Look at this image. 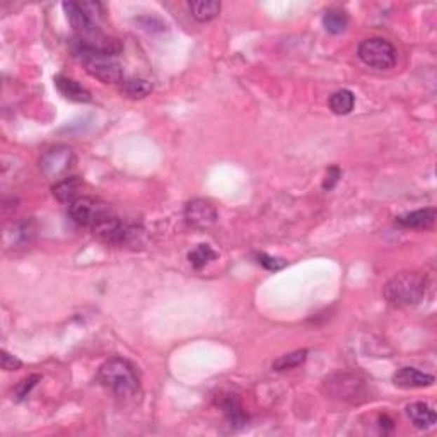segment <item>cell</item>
Returning <instances> with one entry per match:
<instances>
[{
    "label": "cell",
    "mask_w": 437,
    "mask_h": 437,
    "mask_svg": "<svg viewBox=\"0 0 437 437\" xmlns=\"http://www.w3.org/2000/svg\"><path fill=\"white\" fill-rule=\"evenodd\" d=\"M98 381L109 395L128 403L140 395V381L135 368L127 359L112 357L98 371Z\"/></svg>",
    "instance_id": "obj_1"
},
{
    "label": "cell",
    "mask_w": 437,
    "mask_h": 437,
    "mask_svg": "<svg viewBox=\"0 0 437 437\" xmlns=\"http://www.w3.org/2000/svg\"><path fill=\"white\" fill-rule=\"evenodd\" d=\"M429 289L427 277L419 271H401L386 282L383 296L395 308H410L424 301Z\"/></svg>",
    "instance_id": "obj_2"
},
{
    "label": "cell",
    "mask_w": 437,
    "mask_h": 437,
    "mask_svg": "<svg viewBox=\"0 0 437 437\" xmlns=\"http://www.w3.org/2000/svg\"><path fill=\"white\" fill-rule=\"evenodd\" d=\"M74 52H76L79 60L84 64L89 76L98 79L103 84H120V82H123V69L112 55L94 52V50L82 46L81 43H77Z\"/></svg>",
    "instance_id": "obj_3"
},
{
    "label": "cell",
    "mask_w": 437,
    "mask_h": 437,
    "mask_svg": "<svg viewBox=\"0 0 437 437\" xmlns=\"http://www.w3.org/2000/svg\"><path fill=\"white\" fill-rule=\"evenodd\" d=\"M323 388H325L326 395L345 401V403L357 405L368 398L365 381L361 379L356 374H333V376L326 377Z\"/></svg>",
    "instance_id": "obj_4"
},
{
    "label": "cell",
    "mask_w": 437,
    "mask_h": 437,
    "mask_svg": "<svg viewBox=\"0 0 437 437\" xmlns=\"http://www.w3.org/2000/svg\"><path fill=\"white\" fill-rule=\"evenodd\" d=\"M69 215L79 226L96 229L112 217V208L100 199L79 196L72 203H69Z\"/></svg>",
    "instance_id": "obj_5"
},
{
    "label": "cell",
    "mask_w": 437,
    "mask_h": 437,
    "mask_svg": "<svg viewBox=\"0 0 437 437\" xmlns=\"http://www.w3.org/2000/svg\"><path fill=\"white\" fill-rule=\"evenodd\" d=\"M359 58L368 67L377 70H389L396 64V50L388 39L368 38L359 45Z\"/></svg>",
    "instance_id": "obj_6"
},
{
    "label": "cell",
    "mask_w": 437,
    "mask_h": 437,
    "mask_svg": "<svg viewBox=\"0 0 437 437\" xmlns=\"http://www.w3.org/2000/svg\"><path fill=\"white\" fill-rule=\"evenodd\" d=\"M76 156L70 147L65 145H58V147L50 149L39 159V169H41L43 175L48 180L60 181L65 178V175L69 173V169L72 168Z\"/></svg>",
    "instance_id": "obj_7"
},
{
    "label": "cell",
    "mask_w": 437,
    "mask_h": 437,
    "mask_svg": "<svg viewBox=\"0 0 437 437\" xmlns=\"http://www.w3.org/2000/svg\"><path fill=\"white\" fill-rule=\"evenodd\" d=\"M217 208L212 206L208 200L193 199L184 207V220L193 229H210L217 222Z\"/></svg>",
    "instance_id": "obj_8"
},
{
    "label": "cell",
    "mask_w": 437,
    "mask_h": 437,
    "mask_svg": "<svg viewBox=\"0 0 437 437\" xmlns=\"http://www.w3.org/2000/svg\"><path fill=\"white\" fill-rule=\"evenodd\" d=\"M94 234H96L101 241L108 243V245L123 246L128 245V243L135 238L137 231L112 215L106 222H103L101 226H98L96 229H94Z\"/></svg>",
    "instance_id": "obj_9"
},
{
    "label": "cell",
    "mask_w": 437,
    "mask_h": 437,
    "mask_svg": "<svg viewBox=\"0 0 437 437\" xmlns=\"http://www.w3.org/2000/svg\"><path fill=\"white\" fill-rule=\"evenodd\" d=\"M436 377L432 374L419 371L417 368H401L393 374V384L401 389L429 388L434 384Z\"/></svg>",
    "instance_id": "obj_10"
},
{
    "label": "cell",
    "mask_w": 437,
    "mask_h": 437,
    "mask_svg": "<svg viewBox=\"0 0 437 437\" xmlns=\"http://www.w3.org/2000/svg\"><path fill=\"white\" fill-rule=\"evenodd\" d=\"M437 210L436 208H420V210L408 212V214L398 215L395 222L401 227H412V229H431L436 224Z\"/></svg>",
    "instance_id": "obj_11"
},
{
    "label": "cell",
    "mask_w": 437,
    "mask_h": 437,
    "mask_svg": "<svg viewBox=\"0 0 437 437\" xmlns=\"http://www.w3.org/2000/svg\"><path fill=\"white\" fill-rule=\"evenodd\" d=\"M55 86L60 90L62 96L67 98L69 101H74V103H90L93 101V96H90L89 90L81 82H77L76 79L57 76L55 77Z\"/></svg>",
    "instance_id": "obj_12"
},
{
    "label": "cell",
    "mask_w": 437,
    "mask_h": 437,
    "mask_svg": "<svg viewBox=\"0 0 437 437\" xmlns=\"http://www.w3.org/2000/svg\"><path fill=\"white\" fill-rule=\"evenodd\" d=\"M407 417L417 429H420V431H427V429L434 427V424L437 422L436 412L432 410L427 403H422V401L408 405Z\"/></svg>",
    "instance_id": "obj_13"
},
{
    "label": "cell",
    "mask_w": 437,
    "mask_h": 437,
    "mask_svg": "<svg viewBox=\"0 0 437 437\" xmlns=\"http://www.w3.org/2000/svg\"><path fill=\"white\" fill-rule=\"evenodd\" d=\"M219 407L222 408L224 415H226L227 422H229L232 427H245L248 422V417L245 410H243L241 403H239L238 396L236 395H222L219 398Z\"/></svg>",
    "instance_id": "obj_14"
},
{
    "label": "cell",
    "mask_w": 437,
    "mask_h": 437,
    "mask_svg": "<svg viewBox=\"0 0 437 437\" xmlns=\"http://www.w3.org/2000/svg\"><path fill=\"white\" fill-rule=\"evenodd\" d=\"M14 232L6 231V238H11L13 236V241L6 243L7 246L13 245L14 248H25L27 245H31L36 236V226H34L33 220H21V222L14 224Z\"/></svg>",
    "instance_id": "obj_15"
},
{
    "label": "cell",
    "mask_w": 437,
    "mask_h": 437,
    "mask_svg": "<svg viewBox=\"0 0 437 437\" xmlns=\"http://www.w3.org/2000/svg\"><path fill=\"white\" fill-rule=\"evenodd\" d=\"M82 188V180L79 176H65L64 180L57 181L53 187V196L58 202L72 203L74 200L79 199V190Z\"/></svg>",
    "instance_id": "obj_16"
},
{
    "label": "cell",
    "mask_w": 437,
    "mask_h": 437,
    "mask_svg": "<svg viewBox=\"0 0 437 437\" xmlns=\"http://www.w3.org/2000/svg\"><path fill=\"white\" fill-rule=\"evenodd\" d=\"M188 9L199 22H208L215 19L220 13V2L217 0H191Z\"/></svg>",
    "instance_id": "obj_17"
},
{
    "label": "cell",
    "mask_w": 437,
    "mask_h": 437,
    "mask_svg": "<svg viewBox=\"0 0 437 437\" xmlns=\"http://www.w3.org/2000/svg\"><path fill=\"white\" fill-rule=\"evenodd\" d=\"M328 106L335 115H349L356 106V96H354L352 90L340 89L330 96Z\"/></svg>",
    "instance_id": "obj_18"
},
{
    "label": "cell",
    "mask_w": 437,
    "mask_h": 437,
    "mask_svg": "<svg viewBox=\"0 0 437 437\" xmlns=\"http://www.w3.org/2000/svg\"><path fill=\"white\" fill-rule=\"evenodd\" d=\"M349 18L342 9H328L323 14V27L332 34H342L347 29Z\"/></svg>",
    "instance_id": "obj_19"
},
{
    "label": "cell",
    "mask_w": 437,
    "mask_h": 437,
    "mask_svg": "<svg viewBox=\"0 0 437 437\" xmlns=\"http://www.w3.org/2000/svg\"><path fill=\"white\" fill-rule=\"evenodd\" d=\"M121 93L132 100H142L152 93V84L145 79H127L121 82Z\"/></svg>",
    "instance_id": "obj_20"
},
{
    "label": "cell",
    "mask_w": 437,
    "mask_h": 437,
    "mask_svg": "<svg viewBox=\"0 0 437 437\" xmlns=\"http://www.w3.org/2000/svg\"><path fill=\"white\" fill-rule=\"evenodd\" d=\"M306 359H308V350H296V352L285 354V356L275 359L271 362V369L274 371H290V369H296L301 364H304Z\"/></svg>",
    "instance_id": "obj_21"
},
{
    "label": "cell",
    "mask_w": 437,
    "mask_h": 437,
    "mask_svg": "<svg viewBox=\"0 0 437 437\" xmlns=\"http://www.w3.org/2000/svg\"><path fill=\"white\" fill-rule=\"evenodd\" d=\"M215 258H217V253H215L208 245H199L195 250L188 253V260H190L193 269L196 270L203 269L208 263L214 262Z\"/></svg>",
    "instance_id": "obj_22"
},
{
    "label": "cell",
    "mask_w": 437,
    "mask_h": 437,
    "mask_svg": "<svg viewBox=\"0 0 437 437\" xmlns=\"http://www.w3.org/2000/svg\"><path fill=\"white\" fill-rule=\"evenodd\" d=\"M77 4H79V7L82 9V13L88 15V18L94 22V25L100 26V21L103 19V15H105L103 6H101L100 2H77Z\"/></svg>",
    "instance_id": "obj_23"
},
{
    "label": "cell",
    "mask_w": 437,
    "mask_h": 437,
    "mask_svg": "<svg viewBox=\"0 0 437 437\" xmlns=\"http://www.w3.org/2000/svg\"><path fill=\"white\" fill-rule=\"evenodd\" d=\"M39 379H41V376H39V374H33V376H29V377H26V379H22L21 383L15 386V400H18V401L26 400L27 396H29L31 389H33L34 386L38 384Z\"/></svg>",
    "instance_id": "obj_24"
},
{
    "label": "cell",
    "mask_w": 437,
    "mask_h": 437,
    "mask_svg": "<svg viewBox=\"0 0 437 437\" xmlns=\"http://www.w3.org/2000/svg\"><path fill=\"white\" fill-rule=\"evenodd\" d=\"M258 263L262 267H265L267 270L270 271H277L282 270L283 267H287V262L282 258H275V257H269V255H258Z\"/></svg>",
    "instance_id": "obj_25"
},
{
    "label": "cell",
    "mask_w": 437,
    "mask_h": 437,
    "mask_svg": "<svg viewBox=\"0 0 437 437\" xmlns=\"http://www.w3.org/2000/svg\"><path fill=\"white\" fill-rule=\"evenodd\" d=\"M0 362H2L4 371H18L22 368V362L18 357L9 354L7 350H2V356H0Z\"/></svg>",
    "instance_id": "obj_26"
},
{
    "label": "cell",
    "mask_w": 437,
    "mask_h": 437,
    "mask_svg": "<svg viewBox=\"0 0 437 437\" xmlns=\"http://www.w3.org/2000/svg\"><path fill=\"white\" fill-rule=\"evenodd\" d=\"M342 178V171L340 168L337 166H332L328 168V171H326V176H325V181H323V190H333L335 187H337V183L340 181Z\"/></svg>",
    "instance_id": "obj_27"
},
{
    "label": "cell",
    "mask_w": 437,
    "mask_h": 437,
    "mask_svg": "<svg viewBox=\"0 0 437 437\" xmlns=\"http://www.w3.org/2000/svg\"><path fill=\"white\" fill-rule=\"evenodd\" d=\"M139 25H140L142 27H144L145 31H157L154 26L159 27L161 31H163L164 27H166V26L163 25V22L159 21V19L152 18V15H144V18H140V19H139Z\"/></svg>",
    "instance_id": "obj_28"
}]
</instances>
